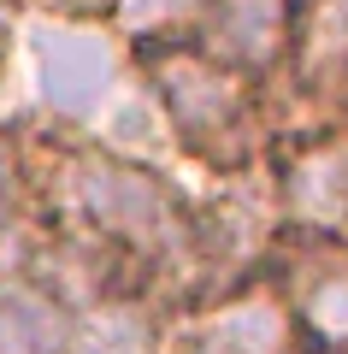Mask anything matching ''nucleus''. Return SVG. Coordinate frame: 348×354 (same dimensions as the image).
<instances>
[{"mask_svg": "<svg viewBox=\"0 0 348 354\" xmlns=\"http://www.w3.org/2000/svg\"><path fill=\"white\" fill-rule=\"evenodd\" d=\"M284 71L301 88H348V0H295Z\"/></svg>", "mask_w": 348, "mask_h": 354, "instance_id": "6e6552de", "label": "nucleus"}, {"mask_svg": "<svg viewBox=\"0 0 348 354\" xmlns=\"http://www.w3.org/2000/svg\"><path fill=\"white\" fill-rule=\"evenodd\" d=\"M130 65H136L142 95L154 101V113L165 118V130L189 153H201L207 165H219L230 177L254 171L266 136H272L254 77L219 65L195 41H148V48H130Z\"/></svg>", "mask_w": 348, "mask_h": 354, "instance_id": "f03ea898", "label": "nucleus"}, {"mask_svg": "<svg viewBox=\"0 0 348 354\" xmlns=\"http://www.w3.org/2000/svg\"><path fill=\"white\" fill-rule=\"evenodd\" d=\"M277 218L301 230V242L348 248V130H307L277 153Z\"/></svg>", "mask_w": 348, "mask_h": 354, "instance_id": "20e7f679", "label": "nucleus"}, {"mask_svg": "<svg viewBox=\"0 0 348 354\" xmlns=\"http://www.w3.org/2000/svg\"><path fill=\"white\" fill-rule=\"evenodd\" d=\"M289 319L324 348H348V248L342 242H307L284 283Z\"/></svg>", "mask_w": 348, "mask_h": 354, "instance_id": "423d86ee", "label": "nucleus"}, {"mask_svg": "<svg viewBox=\"0 0 348 354\" xmlns=\"http://www.w3.org/2000/svg\"><path fill=\"white\" fill-rule=\"evenodd\" d=\"M30 65H36V95L53 118L65 124H89L100 106L112 101V88L130 71V48L112 36L107 24H83V18H42L36 41H30Z\"/></svg>", "mask_w": 348, "mask_h": 354, "instance_id": "7ed1b4c3", "label": "nucleus"}, {"mask_svg": "<svg viewBox=\"0 0 348 354\" xmlns=\"http://www.w3.org/2000/svg\"><path fill=\"white\" fill-rule=\"evenodd\" d=\"M59 201H65V218H71L59 230L95 242L112 260L154 266L160 278H177L183 266H201L195 207L154 165L130 160L125 148H100V142L71 148L59 165Z\"/></svg>", "mask_w": 348, "mask_h": 354, "instance_id": "f257e3e1", "label": "nucleus"}, {"mask_svg": "<svg viewBox=\"0 0 348 354\" xmlns=\"http://www.w3.org/2000/svg\"><path fill=\"white\" fill-rule=\"evenodd\" d=\"M71 337V301L42 278H0V354H59Z\"/></svg>", "mask_w": 348, "mask_h": 354, "instance_id": "1a4fd4ad", "label": "nucleus"}, {"mask_svg": "<svg viewBox=\"0 0 348 354\" xmlns=\"http://www.w3.org/2000/svg\"><path fill=\"white\" fill-rule=\"evenodd\" d=\"M59 354H154V313L136 295H100L83 319H71Z\"/></svg>", "mask_w": 348, "mask_h": 354, "instance_id": "9d476101", "label": "nucleus"}, {"mask_svg": "<svg viewBox=\"0 0 348 354\" xmlns=\"http://www.w3.org/2000/svg\"><path fill=\"white\" fill-rule=\"evenodd\" d=\"M30 6H42L48 18H83V24H107L112 0H30Z\"/></svg>", "mask_w": 348, "mask_h": 354, "instance_id": "ddd939ff", "label": "nucleus"}, {"mask_svg": "<svg viewBox=\"0 0 348 354\" xmlns=\"http://www.w3.org/2000/svg\"><path fill=\"white\" fill-rule=\"evenodd\" d=\"M18 24V0H0V48H6V36H12Z\"/></svg>", "mask_w": 348, "mask_h": 354, "instance_id": "4468645a", "label": "nucleus"}, {"mask_svg": "<svg viewBox=\"0 0 348 354\" xmlns=\"http://www.w3.org/2000/svg\"><path fill=\"white\" fill-rule=\"evenodd\" d=\"M289 301L277 290H237L224 307L201 319L189 354H289Z\"/></svg>", "mask_w": 348, "mask_h": 354, "instance_id": "0eeeda50", "label": "nucleus"}, {"mask_svg": "<svg viewBox=\"0 0 348 354\" xmlns=\"http://www.w3.org/2000/svg\"><path fill=\"white\" fill-rule=\"evenodd\" d=\"M24 189H30V171H24V148L18 136L0 130V236L18 230V207H24Z\"/></svg>", "mask_w": 348, "mask_h": 354, "instance_id": "f8f14e48", "label": "nucleus"}, {"mask_svg": "<svg viewBox=\"0 0 348 354\" xmlns=\"http://www.w3.org/2000/svg\"><path fill=\"white\" fill-rule=\"evenodd\" d=\"M207 12V0H112L107 30L125 48H148V41H189Z\"/></svg>", "mask_w": 348, "mask_h": 354, "instance_id": "9b49d317", "label": "nucleus"}, {"mask_svg": "<svg viewBox=\"0 0 348 354\" xmlns=\"http://www.w3.org/2000/svg\"><path fill=\"white\" fill-rule=\"evenodd\" d=\"M289 24H295V0H207L189 41L219 65L266 83L289 59Z\"/></svg>", "mask_w": 348, "mask_h": 354, "instance_id": "39448f33", "label": "nucleus"}]
</instances>
